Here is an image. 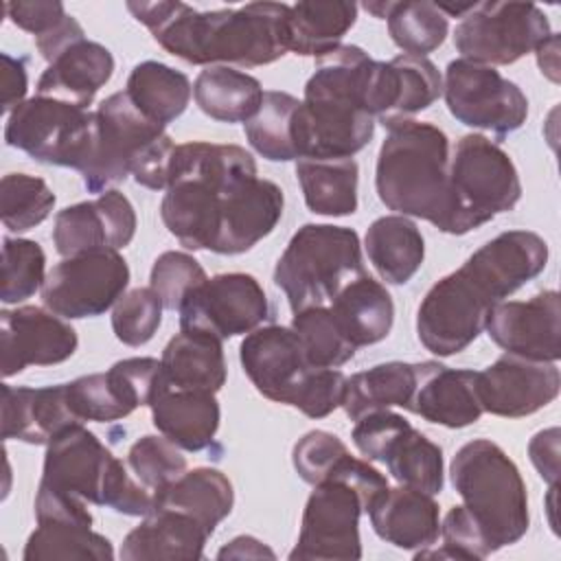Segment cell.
Wrapping results in <instances>:
<instances>
[{"label": "cell", "mask_w": 561, "mask_h": 561, "mask_svg": "<svg viewBox=\"0 0 561 561\" xmlns=\"http://www.w3.org/2000/svg\"><path fill=\"white\" fill-rule=\"evenodd\" d=\"M85 39V33H83V26L72 18L68 15L57 28H53L50 33L42 35V37H35V46L37 50L42 53V57L50 64L55 61L66 48H70L72 44Z\"/></svg>", "instance_id": "61"}, {"label": "cell", "mask_w": 561, "mask_h": 561, "mask_svg": "<svg viewBox=\"0 0 561 561\" xmlns=\"http://www.w3.org/2000/svg\"><path fill=\"white\" fill-rule=\"evenodd\" d=\"M535 53L541 75H546L552 83H559V35L550 33V37L541 42Z\"/></svg>", "instance_id": "63"}, {"label": "cell", "mask_w": 561, "mask_h": 561, "mask_svg": "<svg viewBox=\"0 0 561 561\" xmlns=\"http://www.w3.org/2000/svg\"><path fill=\"white\" fill-rule=\"evenodd\" d=\"M116 456L83 423L70 425L46 445L42 484L103 504L105 480Z\"/></svg>", "instance_id": "23"}, {"label": "cell", "mask_w": 561, "mask_h": 561, "mask_svg": "<svg viewBox=\"0 0 561 561\" xmlns=\"http://www.w3.org/2000/svg\"><path fill=\"white\" fill-rule=\"evenodd\" d=\"M346 377L337 368H313L298 388L291 408L309 419H324L342 408Z\"/></svg>", "instance_id": "54"}, {"label": "cell", "mask_w": 561, "mask_h": 561, "mask_svg": "<svg viewBox=\"0 0 561 561\" xmlns=\"http://www.w3.org/2000/svg\"><path fill=\"white\" fill-rule=\"evenodd\" d=\"M24 561H50V559H77V561H110L114 559V548L107 537L83 524L66 522H44L28 535Z\"/></svg>", "instance_id": "41"}, {"label": "cell", "mask_w": 561, "mask_h": 561, "mask_svg": "<svg viewBox=\"0 0 561 561\" xmlns=\"http://www.w3.org/2000/svg\"><path fill=\"white\" fill-rule=\"evenodd\" d=\"M416 388V364L408 362H383L375 364L368 370L346 377L342 408L351 421H357L364 414L390 410V408H410L412 394Z\"/></svg>", "instance_id": "37"}, {"label": "cell", "mask_w": 561, "mask_h": 561, "mask_svg": "<svg viewBox=\"0 0 561 561\" xmlns=\"http://www.w3.org/2000/svg\"><path fill=\"white\" fill-rule=\"evenodd\" d=\"M234 504L232 482L215 467L184 471L178 480L153 495V508H173L197 519L208 535L226 519Z\"/></svg>", "instance_id": "33"}, {"label": "cell", "mask_w": 561, "mask_h": 561, "mask_svg": "<svg viewBox=\"0 0 561 561\" xmlns=\"http://www.w3.org/2000/svg\"><path fill=\"white\" fill-rule=\"evenodd\" d=\"M298 112L300 101L296 96L280 90H267L256 114L243 123L245 138L252 149L270 162L298 160Z\"/></svg>", "instance_id": "40"}, {"label": "cell", "mask_w": 561, "mask_h": 561, "mask_svg": "<svg viewBox=\"0 0 561 561\" xmlns=\"http://www.w3.org/2000/svg\"><path fill=\"white\" fill-rule=\"evenodd\" d=\"M449 138L425 121L403 118L388 125L375 167L381 204L403 217H419L449 234Z\"/></svg>", "instance_id": "4"}, {"label": "cell", "mask_w": 561, "mask_h": 561, "mask_svg": "<svg viewBox=\"0 0 561 561\" xmlns=\"http://www.w3.org/2000/svg\"><path fill=\"white\" fill-rule=\"evenodd\" d=\"M548 15L533 2H476L454 31L462 59L508 66L550 37Z\"/></svg>", "instance_id": "10"}, {"label": "cell", "mask_w": 561, "mask_h": 561, "mask_svg": "<svg viewBox=\"0 0 561 561\" xmlns=\"http://www.w3.org/2000/svg\"><path fill=\"white\" fill-rule=\"evenodd\" d=\"M162 300L151 287L125 291L112 309V329L118 342L127 346L147 344L162 322Z\"/></svg>", "instance_id": "48"}, {"label": "cell", "mask_w": 561, "mask_h": 561, "mask_svg": "<svg viewBox=\"0 0 561 561\" xmlns=\"http://www.w3.org/2000/svg\"><path fill=\"white\" fill-rule=\"evenodd\" d=\"M348 454L346 445L340 440V436L324 432V430H311L305 436H300L291 451V462L296 473L307 484H318L329 478L333 467Z\"/></svg>", "instance_id": "53"}, {"label": "cell", "mask_w": 561, "mask_h": 561, "mask_svg": "<svg viewBox=\"0 0 561 561\" xmlns=\"http://www.w3.org/2000/svg\"><path fill=\"white\" fill-rule=\"evenodd\" d=\"M175 145L162 125L147 118L127 96L114 92L94 112L92 142L79 173L90 193H105L127 175L151 191L169 184Z\"/></svg>", "instance_id": "5"}, {"label": "cell", "mask_w": 561, "mask_h": 561, "mask_svg": "<svg viewBox=\"0 0 561 561\" xmlns=\"http://www.w3.org/2000/svg\"><path fill=\"white\" fill-rule=\"evenodd\" d=\"M476 375L478 370L449 368L432 359L419 362L416 388L408 410L449 430L473 425L484 412L478 399Z\"/></svg>", "instance_id": "25"}, {"label": "cell", "mask_w": 561, "mask_h": 561, "mask_svg": "<svg viewBox=\"0 0 561 561\" xmlns=\"http://www.w3.org/2000/svg\"><path fill=\"white\" fill-rule=\"evenodd\" d=\"M451 484L476 517L493 550L517 543L530 526L528 495L517 465L489 440L465 443L449 465Z\"/></svg>", "instance_id": "6"}, {"label": "cell", "mask_w": 561, "mask_h": 561, "mask_svg": "<svg viewBox=\"0 0 561 561\" xmlns=\"http://www.w3.org/2000/svg\"><path fill=\"white\" fill-rule=\"evenodd\" d=\"M296 178L311 213L346 217L357 210L359 167L353 158H300Z\"/></svg>", "instance_id": "36"}, {"label": "cell", "mask_w": 561, "mask_h": 561, "mask_svg": "<svg viewBox=\"0 0 561 561\" xmlns=\"http://www.w3.org/2000/svg\"><path fill=\"white\" fill-rule=\"evenodd\" d=\"M239 359L252 386L265 399L285 405H291L298 388L313 370L296 331L280 324L250 331L239 346Z\"/></svg>", "instance_id": "20"}, {"label": "cell", "mask_w": 561, "mask_h": 561, "mask_svg": "<svg viewBox=\"0 0 561 561\" xmlns=\"http://www.w3.org/2000/svg\"><path fill=\"white\" fill-rule=\"evenodd\" d=\"M366 513L377 537L401 550H425L440 537L438 504L430 493L410 486H388Z\"/></svg>", "instance_id": "27"}, {"label": "cell", "mask_w": 561, "mask_h": 561, "mask_svg": "<svg viewBox=\"0 0 561 561\" xmlns=\"http://www.w3.org/2000/svg\"><path fill=\"white\" fill-rule=\"evenodd\" d=\"M443 94L449 114L467 127L506 136L528 118V99L522 88L493 66L469 59L447 64Z\"/></svg>", "instance_id": "12"}, {"label": "cell", "mask_w": 561, "mask_h": 561, "mask_svg": "<svg viewBox=\"0 0 561 561\" xmlns=\"http://www.w3.org/2000/svg\"><path fill=\"white\" fill-rule=\"evenodd\" d=\"M81 423L66 397V383L26 388L2 386V438L48 445L70 425Z\"/></svg>", "instance_id": "26"}, {"label": "cell", "mask_w": 561, "mask_h": 561, "mask_svg": "<svg viewBox=\"0 0 561 561\" xmlns=\"http://www.w3.org/2000/svg\"><path fill=\"white\" fill-rule=\"evenodd\" d=\"M127 467L153 495L186 471V456L167 436H140L127 451Z\"/></svg>", "instance_id": "47"}, {"label": "cell", "mask_w": 561, "mask_h": 561, "mask_svg": "<svg viewBox=\"0 0 561 561\" xmlns=\"http://www.w3.org/2000/svg\"><path fill=\"white\" fill-rule=\"evenodd\" d=\"M208 530L186 513L153 508L131 528L121 546L123 561H175L202 559Z\"/></svg>", "instance_id": "28"}, {"label": "cell", "mask_w": 561, "mask_h": 561, "mask_svg": "<svg viewBox=\"0 0 561 561\" xmlns=\"http://www.w3.org/2000/svg\"><path fill=\"white\" fill-rule=\"evenodd\" d=\"M35 517L37 524L44 522H66V524H83V526H92V515L88 511V502L53 489L48 484L37 486V495H35Z\"/></svg>", "instance_id": "57"}, {"label": "cell", "mask_w": 561, "mask_h": 561, "mask_svg": "<svg viewBox=\"0 0 561 561\" xmlns=\"http://www.w3.org/2000/svg\"><path fill=\"white\" fill-rule=\"evenodd\" d=\"M256 77L230 66H208L193 83L197 107L219 123H248L263 101Z\"/></svg>", "instance_id": "38"}, {"label": "cell", "mask_w": 561, "mask_h": 561, "mask_svg": "<svg viewBox=\"0 0 561 561\" xmlns=\"http://www.w3.org/2000/svg\"><path fill=\"white\" fill-rule=\"evenodd\" d=\"M329 309L340 331L355 348L386 340L394 322L392 296L366 272L346 283L331 300Z\"/></svg>", "instance_id": "30"}, {"label": "cell", "mask_w": 561, "mask_h": 561, "mask_svg": "<svg viewBox=\"0 0 561 561\" xmlns=\"http://www.w3.org/2000/svg\"><path fill=\"white\" fill-rule=\"evenodd\" d=\"M364 274L362 245L353 228L305 224L294 232L274 267V283L294 313L331 302L337 291Z\"/></svg>", "instance_id": "7"}, {"label": "cell", "mask_w": 561, "mask_h": 561, "mask_svg": "<svg viewBox=\"0 0 561 561\" xmlns=\"http://www.w3.org/2000/svg\"><path fill=\"white\" fill-rule=\"evenodd\" d=\"M443 94V77L427 57L399 55L390 61H375L366 107L383 127L412 118L427 110Z\"/></svg>", "instance_id": "22"}, {"label": "cell", "mask_w": 561, "mask_h": 561, "mask_svg": "<svg viewBox=\"0 0 561 561\" xmlns=\"http://www.w3.org/2000/svg\"><path fill=\"white\" fill-rule=\"evenodd\" d=\"M129 265L118 250L101 248L57 263L39 289L42 302L66 320L105 313L125 294Z\"/></svg>", "instance_id": "11"}, {"label": "cell", "mask_w": 561, "mask_h": 561, "mask_svg": "<svg viewBox=\"0 0 561 561\" xmlns=\"http://www.w3.org/2000/svg\"><path fill=\"white\" fill-rule=\"evenodd\" d=\"M153 39L195 66H265L289 50V4L250 2L239 9L197 11L184 2H127Z\"/></svg>", "instance_id": "1"}, {"label": "cell", "mask_w": 561, "mask_h": 561, "mask_svg": "<svg viewBox=\"0 0 561 561\" xmlns=\"http://www.w3.org/2000/svg\"><path fill=\"white\" fill-rule=\"evenodd\" d=\"M285 197L278 184L254 178L221 202L215 254H243L267 237L283 217Z\"/></svg>", "instance_id": "24"}, {"label": "cell", "mask_w": 561, "mask_h": 561, "mask_svg": "<svg viewBox=\"0 0 561 561\" xmlns=\"http://www.w3.org/2000/svg\"><path fill=\"white\" fill-rule=\"evenodd\" d=\"M101 506H107L123 515L145 517L153 511V493L136 480V476L129 471L127 462L116 458L112 462V469L105 480Z\"/></svg>", "instance_id": "56"}, {"label": "cell", "mask_w": 561, "mask_h": 561, "mask_svg": "<svg viewBox=\"0 0 561 561\" xmlns=\"http://www.w3.org/2000/svg\"><path fill=\"white\" fill-rule=\"evenodd\" d=\"M94 129V112L50 96L20 103L7 118L4 140L42 164L81 169Z\"/></svg>", "instance_id": "9"}, {"label": "cell", "mask_w": 561, "mask_h": 561, "mask_svg": "<svg viewBox=\"0 0 561 561\" xmlns=\"http://www.w3.org/2000/svg\"><path fill=\"white\" fill-rule=\"evenodd\" d=\"M291 329L300 337L305 355L313 368H337L351 362L357 351L344 337L327 305L294 313Z\"/></svg>", "instance_id": "45"}, {"label": "cell", "mask_w": 561, "mask_h": 561, "mask_svg": "<svg viewBox=\"0 0 561 561\" xmlns=\"http://www.w3.org/2000/svg\"><path fill=\"white\" fill-rule=\"evenodd\" d=\"M217 559H276V554L261 539L252 535H239L217 552Z\"/></svg>", "instance_id": "62"}, {"label": "cell", "mask_w": 561, "mask_h": 561, "mask_svg": "<svg viewBox=\"0 0 561 561\" xmlns=\"http://www.w3.org/2000/svg\"><path fill=\"white\" fill-rule=\"evenodd\" d=\"M46 254L37 241L11 239L2 241V285L0 298L4 305H15L42 289L46 276Z\"/></svg>", "instance_id": "46"}, {"label": "cell", "mask_w": 561, "mask_h": 561, "mask_svg": "<svg viewBox=\"0 0 561 561\" xmlns=\"http://www.w3.org/2000/svg\"><path fill=\"white\" fill-rule=\"evenodd\" d=\"M256 178V162L239 145L191 140L175 145L160 217L188 250L213 252L221 202L237 186Z\"/></svg>", "instance_id": "3"}, {"label": "cell", "mask_w": 561, "mask_h": 561, "mask_svg": "<svg viewBox=\"0 0 561 561\" xmlns=\"http://www.w3.org/2000/svg\"><path fill=\"white\" fill-rule=\"evenodd\" d=\"M79 337L72 324L42 307H15L0 313L2 377L9 379L26 366H55L70 359Z\"/></svg>", "instance_id": "17"}, {"label": "cell", "mask_w": 561, "mask_h": 561, "mask_svg": "<svg viewBox=\"0 0 561 561\" xmlns=\"http://www.w3.org/2000/svg\"><path fill=\"white\" fill-rule=\"evenodd\" d=\"M559 427H548L537 432L528 443V456L550 486L559 480Z\"/></svg>", "instance_id": "59"}, {"label": "cell", "mask_w": 561, "mask_h": 561, "mask_svg": "<svg viewBox=\"0 0 561 561\" xmlns=\"http://www.w3.org/2000/svg\"><path fill=\"white\" fill-rule=\"evenodd\" d=\"M383 462L401 486L430 495L443 491V449L414 427H408L390 445Z\"/></svg>", "instance_id": "42"}, {"label": "cell", "mask_w": 561, "mask_h": 561, "mask_svg": "<svg viewBox=\"0 0 561 561\" xmlns=\"http://www.w3.org/2000/svg\"><path fill=\"white\" fill-rule=\"evenodd\" d=\"M383 20L388 22L392 42L405 55L414 57H425L427 53L436 50L449 33L447 15L436 7V2L390 0V9Z\"/></svg>", "instance_id": "43"}, {"label": "cell", "mask_w": 561, "mask_h": 561, "mask_svg": "<svg viewBox=\"0 0 561 561\" xmlns=\"http://www.w3.org/2000/svg\"><path fill=\"white\" fill-rule=\"evenodd\" d=\"M206 272L197 259L186 252H162L151 267L149 287L158 294L164 309H180L182 300L188 296L191 289L206 280Z\"/></svg>", "instance_id": "51"}, {"label": "cell", "mask_w": 561, "mask_h": 561, "mask_svg": "<svg viewBox=\"0 0 561 561\" xmlns=\"http://www.w3.org/2000/svg\"><path fill=\"white\" fill-rule=\"evenodd\" d=\"M373 66L375 59L355 44H340L316 61L296 123L300 158H353L370 142L375 118L366 94Z\"/></svg>", "instance_id": "2"}, {"label": "cell", "mask_w": 561, "mask_h": 561, "mask_svg": "<svg viewBox=\"0 0 561 561\" xmlns=\"http://www.w3.org/2000/svg\"><path fill=\"white\" fill-rule=\"evenodd\" d=\"M364 511V497L353 482L344 478H327L313 484L302 511L298 541L289 552V559H362L359 517Z\"/></svg>", "instance_id": "13"}, {"label": "cell", "mask_w": 561, "mask_h": 561, "mask_svg": "<svg viewBox=\"0 0 561 561\" xmlns=\"http://www.w3.org/2000/svg\"><path fill=\"white\" fill-rule=\"evenodd\" d=\"M66 397L72 414L85 423H110L131 414V410L116 394L107 373H92L66 383Z\"/></svg>", "instance_id": "49"}, {"label": "cell", "mask_w": 561, "mask_h": 561, "mask_svg": "<svg viewBox=\"0 0 561 561\" xmlns=\"http://www.w3.org/2000/svg\"><path fill=\"white\" fill-rule=\"evenodd\" d=\"M28 88V75L22 59L2 53V110L11 114L20 103H24Z\"/></svg>", "instance_id": "60"}, {"label": "cell", "mask_w": 561, "mask_h": 561, "mask_svg": "<svg viewBox=\"0 0 561 561\" xmlns=\"http://www.w3.org/2000/svg\"><path fill=\"white\" fill-rule=\"evenodd\" d=\"M127 96L153 123L167 127L188 107V77L162 61H140L127 77Z\"/></svg>", "instance_id": "39"}, {"label": "cell", "mask_w": 561, "mask_h": 561, "mask_svg": "<svg viewBox=\"0 0 561 561\" xmlns=\"http://www.w3.org/2000/svg\"><path fill=\"white\" fill-rule=\"evenodd\" d=\"M136 234V210L131 202L116 188L101 193L92 202L66 206L55 215L53 243L68 259L90 250H121Z\"/></svg>", "instance_id": "21"}, {"label": "cell", "mask_w": 561, "mask_h": 561, "mask_svg": "<svg viewBox=\"0 0 561 561\" xmlns=\"http://www.w3.org/2000/svg\"><path fill=\"white\" fill-rule=\"evenodd\" d=\"M484 329L511 355L557 364L561 357V298L554 289H546L528 300H502L491 307Z\"/></svg>", "instance_id": "18"}, {"label": "cell", "mask_w": 561, "mask_h": 561, "mask_svg": "<svg viewBox=\"0 0 561 561\" xmlns=\"http://www.w3.org/2000/svg\"><path fill=\"white\" fill-rule=\"evenodd\" d=\"M548 263V243L533 230H506L480 245L458 270L493 302H502Z\"/></svg>", "instance_id": "19"}, {"label": "cell", "mask_w": 561, "mask_h": 561, "mask_svg": "<svg viewBox=\"0 0 561 561\" xmlns=\"http://www.w3.org/2000/svg\"><path fill=\"white\" fill-rule=\"evenodd\" d=\"M357 22V4L346 0H305L289 4V50L302 57H324Z\"/></svg>", "instance_id": "35"}, {"label": "cell", "mask_w": 561, "mask_h": 561, "mask_svg": "<svg viewBox=\"0 0 561 561\" xmlns=\"http://www.w3.org/2000/svg\"><path fill=\"white\" fill-rule=\"evenodd\" d=\"M493 302L460 270L436 280L416 311L419 342L438 357L465 351L484 331Z\"/></svg>", "instance_id": "15"}, {"label": "cell", "mask_w": 561, "mask_h": 561, "mask_svg": "<svg viewBox=\"0 0 561 561\" xmlns=\"http://www.w3.org/2000/svg\"><path fill=\"white\" fill-rule=\"evenodd\" d=\"M449 234H467L508 213L522 197L511 156L482 134L462 136L449 158Z\"/></svg>", "instance_id": "8"}, {"label": "cell", "mask_w": 561, "mask_h": 561, "mask_svg": "<svg viewBox=\"0 0 561 561\" xmlns=\"http://www.w3.org/2000/svg\"><path fill=\"white\" fill-rule=\"evenodd\" d=\"M412 427L408 419H403L397 412L390 410H379L364 414L355 421V427L351 432V438L355 447L368 458V460H379L383 462L390 445L408 430Z\"/></svg>", "instance_id": "55"}, {"label": "cell", "mask_w": 561, "mask_h": 561, "mask_svg": "<svg viewBox=\"0 0 561 561\" xmlns=\"http://www.w3.org/2000/svg\"><path fill=\"white\" fill-rule=\"evenodd\" d=\"M50 186L28 173H7L0 182V217L7 230L26 232L39 226L55 208Z\"/></svg>", "instance_id": "44"}, {"label": "cell", "mask_w": 561, "mask_h": 561, "mask_svg": "<svg viewBox=\"0 0 561 561\" xmlns=\"http://www.w3.org/2000/svg\"><path fill=\"white\" fill-rule=\"evenodd\" d=\"M440 550H421L416 559L425 557H447V559H486L493 554V546L484 535L476 517L465 508V504L451 506L445 519L440 522Z\"/></svg>", "instance_id": "52"}, {"label": "cell", "mask_w": 561, "mask_h": 561, "mask_svg": "<svg viewBox=\"0 0 561 561\" xmlns=\"http://www.w3.org/2000/svg\"><path fill=\"white\" fill-rule=\"evenodd\" d=\"M180 329L219 342L250 333L270 316L263 285L243 272L217 274L188 291L180 305Z\"/></svg>", "instance_id": "14"}, {"label": "cell", "mask_w": 561, "mask_h": 561, "mask_svg": "<svg viewBox=\"0 0 561 561\" xmlns=\"http://www.w3.org/2000/svg\"><path fill=\"white\" fill-rule=\"evenodd\" d=\"M368 259L381 280L405 285L423 265L425 241L416 224L403 215L375 219L364 237Z\"/></svg>", "instance_id": "34"}, {"label": "cell", "mask_w": 561, "mask_h": 561, "mask_svg": "<svg viewBox=\"0 0 561 561\" xmlns=\"http://www.w3.org/2000/svg\"><path fill=\"white\" fill-rule=\"evenodd\" d=\"M4 11L18 28H22V31L35 35V37H42V35L50 33L53 28H57L68 18L64 4L57 2V0L7 2Z\"/></svg>", "instance_id": "58"}, {"label": "cell", "mask_w": 561, "mask_h": 561, "mask_svg": "<svg viewBox=\"0 0 561 561\" xmlns=\"http://www.w3.org/2000/svg\"><path fill=\"white\" fill-rule=\"evenodd\" d=\"M112 72V53L99 42L81 39L48 64L37 81V94L88 110Z\"/></svg>", "instance_id": "29"}, {"label": "cell", "mask_w": 561, "mask_h": 561, "mask_svg": "<svg viewBox=\"0 0 561 561\" xmlns=\"http://www.w3.org/2000/svg\"><path fill=\"white\" fill-rule=\"evenodd\" d=\"M156 430L184 451L206 449L221 421V410L213 392L164 390L151 403Z\"/></svg>", "instance_id": "31"}, {"label": "cell", "mask_w": 561, "mask_h": 561, "mask_svg": "<svg viewBox=\"0 0 561 561\" xmlns=\"http://www.w3.org/2000/svg\"><path fill=\"white\" fill-rule=\"evenodd\" d=\"M478 399L484 412L522 419L552 403L561 390L554 362H535L504 353L476 375Z\"/></svg>", "instance_id": "16"}, {"label": "cell", "mask_w": 561, "mask_h": 561, "mask_svg": "<svg viewBox=\"0 0 561 561\" xmlns=\"http://www.w3.org/2000/svg\"><path fill=\"white\" fill-rule=\"evenodd\" d=\"M162 373L169 390L219 392L226 383V357L219 340L180 331L162 351Z\"/></svg>", "instance_id": "32"}, {"label": "cell", "mask_w": 561, "mask_h": 561, "mask_svg": "<svg viewBox=\"0 0 561 561\" xmlns=\"http://www.w3.org/2000/svg\"><path fill=\"white\" fill-rule=\"evenodd\" d=\"M107 377L121 397V401L134 412L140 405H149L169 390L162 373V362L156 357H127L116 362Z\"/></svg>", "instance_id": "50"}]
</instances>
